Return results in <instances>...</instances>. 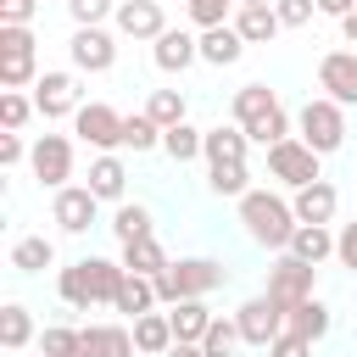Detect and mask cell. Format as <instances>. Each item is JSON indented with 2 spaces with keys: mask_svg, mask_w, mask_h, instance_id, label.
<instances>
[{
  "mask_svg": "<svg viewBox=\"0 0 357 357\" xmlns=\"http://www.w3.org/2000/svg\"><path fill=\"white\" fill-rule=\"evenodd\" d=\"M335 262H340V268H351V273H357V218H351V223H340V229H335Z\"/></svg>",
  "mask_w": 357,
  "mask_h": 357,
  "instance_id": "obj_44",
  "label": "cell"
},
{
  "mask_svg": "<svg viewBox=\"0 0 357 357\" xmlns=\"http://www.w3.org/2000/svg\"><path fill=\"white\" fill-rule=\"evenodd\" d=\"M28 173L45 184V190H61L73 178V139L67 134H39L33 151H28Z\"/></svg>",
  "mask_w": 357,
  "mask_h": 357,
  "instance_id": "obj_12",
  "label": "cell"
},
{
  "mask_svg": "<svg viewBox=\"0 0 357 357\" xmlns=\"http://www.w3.org/2000/svg\"><path fill=\"white\" fill-rule=\"evenodd\" d=\"M234 324H240V340L245 346H273L279 335H284V307L262 290V296H251V301H240V312H234Z\"/></svg>",
  "mask_w": 357,
  "mask_h": 357,
  "instance_id": "obj_10",
  "label": "cell"
},
{
  "mask_svg": "<svg viewBox=\"0 0 357 357\" xmlns=\"http://www.w3.org/2000/svg\"><path fill=\"white\" fill-rule=\"evenodd\" d=\"M229 112H234V123L251 134V145H279V139H290V112L279 106V95L268 89V84H240L234 89V100H229Z\"/></svg>",
  "mask_w": 357,
  "mask_h": 357,
  "instance_id": "obj_2",
  "label": "cell"
},
{
  "mask_svg": "<svg viewBox=\"0 0 357 357\" xmlns=\"http://www.w3.org/2000/svg\"><path fill=\"white\" fill-rule=\"evenodd\" d=\"M240 346H245V340H240V324H234V318H212V329L201 335V351H206V357H234Z\"/></svg>",
  "mask_w": 357,
  "mask_h": 357,
  "instance_id": "obj_38",
  "label": "cell"
},
{
  "mask_svg": "<svg viewBox=\"0 0 357 357\" xmlns=\"http://www.w3.org/2000/svg\"><path fill=\"white\" fill-rule=\"evenodd\" d=\"M123 151L145 156V151H162V123L151 112H128L123 117Z\"/></svg>",
  "mask_w": 357,
  "mask_h": 357,
  "instance_id": "obj_33",
  "label": "cell"
},
{
  "mask_svg": "<svg viewBox=\"0 0 357 357\" xmlns=\"http://www.w3.org/2000/svg\"><path fill=\"white\" fill-rule=\"evenodd\" d=\"M240 223H245V234L262 245V251H290V234H296V206H290V195H279V190H245L240 195Z\"/></svg>",
  "mask_w": 357,
  "mask_h": 357,
  "instance_id": "obj_1",
  "label": "cell"
},
{
  "mask_svg": "<svg viewBox=\"0 0 357 357\" xmlns=\"http://www.w3.org/2000/svg\"><path fill=\"white\" fill-rule=\"evenodd\" d=\"M84 262H89L95 307H112V301H117V290H123V279H128V268H123V262H112V257H84Z\"/></svg>",
  "mask_w": 357,
  "mask_h": 357,
  "instance_id": "obj_36",
  "label": "cell"
},
{
  "mask_svg": "<svg viewBox=\"0 0 357 357\" xmlns=\"http://www.w3.org/2000/svg\"><path fill=\"white\" fill-rule=\"evenodd\" d=\"M117 262H123L128 273H151V279H156V273H162V268H167L173 257L162 251V240H156V234H139V240L117 245Z\"/></svg>",
  "mask_w": 357,
  "mask_h": 357,
  "instance_id": "obj_24",
  "label": "cell"
},
{
  "mask_svg": "<svg viewBox=\"0 0 357 357\" xmlns=\"http://www.w3.org/2000/svg\"><path fill=\"white\" fill-rule=\"evenodd\" d=\"M28 117H39L33 95H22V89H0V128H17V134H22Z\"/></svg>",
  "mask_w": 357,
  "mask_h": 357,
  "instance_id": "obj_39",
  "label": "cell"
},
{
  "mask_svg": "<svg viewBox=\"0 0 357 357\" xmlns=\"http://www.w3.org/2000/svg\"><path fill=\"white\" fill-rule=\"evenodd\" d=\"M39 335H33V312L22 307V301H6L0 307V346L6 351H28Z\"/></svg>",
  "mask_w": 357,
  "mask_h": 357,
  "instance_id": "obj_30",
  "label": "cell"
},
{
  "mask_svg": "<svg viewBox=\"0 0 357 357\" xmlns=\"http://www.w3.org/2000/svg\"><path fill=\"white\" fill-rule=\"evenodd\" d=\"M318 89L340 106H357V50H324L318 56Z\"/></svg>",
  "mask_w": 357,
  "mask_h": 357,
  "instance_id": "obj_14",
  "label": "cell"
},
{
  "mask_svg": "<svg viewBox=\"0 0 357 357\" xmlns=\"http://www.w3.org/2000/svg\"><path fill=\"white\" fill-rule=\"evenodd\" d=\"M33 78H39L33 28H0V84L6 89H33Z\"/></svg>",
  "mask_w": 357,
  "mask_h": 357,
  "instance_id": "obj_7",
  "label": "cell"
},
{
  "mask_svg": "<svg viewBox=\"0 0 357 357\" xmlns=\"http://www.w3.org/2000/svg\"><path fill=\"white\" fill-rule=\"evenodd\" d=\"M28 151H33V145H22V134H17V128H6V134H0V167L28 162Z\"/></svg>",
  "mask_w": 357,
  "mask_h": 357,
  "instance_id": "obj_47",
  "label": "cell"
},
{
  "mask_svg": "<svg viewBox=\"0 0 357 357\" xmlns=\"http://www.w3.org/2000/svg\"><path fill=\"white\" fill-rule=\"evenodd\" d=\"M67 56H73V73H112L117 67V33L106 22L100 28H73Z\"/></svg>",
  "mask_w": 357,
  "mask_h": 357,
  "instance_id": "obj_11",
  "label": "cell"
},
{
  "mask_svg": "<svg viewBox=\"0 0 357 357\" xmlns=\"http://www.w3.org/2000/svg\"><path fill=\"white\" fill-rule=\"evenodd\" d=\"M33 106L45 123H61V117H78V73H39L33 78Z\"/></svg>",
  "mask_w": 357,
  "mask_h": 357,
  "instance_id": "obj_13",
  "label": "cell"
},
{
  "mask_svg": "<svg viewBox=\"0 0 357 357\" xmlns=\"http://www.w3.org/2000/svg\"><path fill=\"white\" fill-rule=\"evenodd\" d=\"M273 11H279L284 28H307L318 17V0H273Z\"/></svg>",
  "mask_w": 357,
  "mask_h": 357,
  "instance_id": "obj_43",
  "label": "cell"
},
{
  "mask_svg": "<svg viewBox=\"0 0 357 357\" xmlns=\"http://www.w3.org/2000/svg\"><path fill=\"white\" fill-rule=\"evenodd\" d=\"M95 212H100V195H95L89 184H61V190H50V223H56L61 234H89Z\"/></svg>",
  "mask_w": 357,
  "mask_h": 357,
  "instance_id": "obj_9",
  "label": "cell"
},
{
  "mask_svg": "<svg viewBox=\"0 0 357 357\" xmlns=\"http://www.w3.org/2000/svg\"><path fill=\"white\" fill-rule=\"evenodd\" d=\"M245 151H251V134H245L240 123H218V128H206L201 162H206V167H212V162H245Z\"/></svg>",
  "mask_w": 357,
  "mask_h": 357,
  "instance_id": "obj_20",
  "label": "cell"
},
{
  "mask_svg": "<svg viewBox=\"0 0 357 357\" xmlns=\"http://www.w3.org/2000/svg\"><path fill=\"white\" fill-rule=\"evenodd\" d=\"M100 201H123L128 195V167H123V156L117 151H100L95 162H89V178H84Z\"/></svg>",
  "mask_w": 357,
  "mask_h": 357,
  "instance_id": "obj_21",
  "label": "cell"
},
{
  "mask_svg": "<svg viewBox=\"0 0 357 357\" xmlns=\"http://www.w3.org/2000/svg\"><path fill=\"white\" fill-rule=\"evenodd\" d=\"M173 340H178V335H173V318H167V312L134 318V346H139V357H162Z\"/></svg>",
  "mask_w": 357,
  "mask_h": 357,
  "instance_id": "obj_31",
  "label": "cell"
},
{
  "mask_svg": "<svg viewBox=\"0 0 357 357\" xmlns=\"http://www.w3.org/2000/svg\"><path fill=\"white\" fill-rule=\"evenodd\" d=\"M134 324H84L78 329V357H134Z\"/></svg>",
  "mask_w": 357,
  "mask_h": 357,
  "instance_id": "obj_16",
  "label": "cell"
},
{
  "mask_svg": "<svg viewBox=\"0 0 357 357\" xmlns=\"http://www.w3.org/2000/svg\"><path fill=\"white\" fill-rule=\"evenodd\" d=\"M290 206H296V223H335L340 212V190L329 178H312L301 190H290Z\"/></svg>",
  "mask_w": 357,
  "mask_h": 357,
  "instance_id": "obj_18",
  "label": "cell"
},
{
  "mask_svg": "<svg viewBox=\"0 0 357 357\" xmlns=\"http://www.w3.org/2000/svg\"><path fill=\"white\" fill-rule=\"evenodd\" d=\"M296 134L318 151V156H335L346 145V106L329 100V95H307L301 112H296Z\"/></svg>",
  "mask_w": 357,
  "mask_h": 357,
  "instance_id": "obj_4",
  "label": "cell"
},
{
  "mask_svg": "<svg viewBox=\"0 0 357 357\" xmlns=\"http://www.w3.org/2000/svg\"><path fill=\"white\" fill-rule=\"evenodd\" d=\"M245 56V39L234 22H218V28H201V61L206 67H234Z\"/></svg>",
  "mask_w": 357,
  "mask_h": 357,
  "instance_id": "obj_19",
  "label": "cell"
},
{
  "mask_svg": "<svg viewBox=\"0 0 357 357\" xmlns=\"http://www.w3.org/2000/svg\"><path fill=\"white\" fill-rule=\"evenodd\" d=\"M167 318H173V335H178V340H201V335L212 329V318H218V312L206 307V296H190V301H173V312H167Z\"/></svg>",
  "mask_w": 357,
  "mask_h": 357,
  "instance_id": "obj_29",
  "label": "cell"
},
{
  "mask_svg": "<svg viewBox=\"0 0 357 357\" xmlns=\"http://www.w3.org/2000/svg\"><path fill=\"white\" fill-rule=\"evenodd\" d=\"M39 357H45V351H39Z\"/></svg>",
  "mask_w": 357,
  "mask_h": 357,
  "instance_id": "obj_52",
  "label": "cell"
},
{
  "mask_svg": "<svg viewBox=\"0 0 357 357\" xmlns=\"http://www.w3.org/2000/svg\"><path fill=\"white\" fill-rule=\"evenodd\" d=\"M39 0H0V28H28Z\"/></svg>",
  "mask_w": 357,
  "mask_h": 357,
  "instance_id": "obj_45",
  "label": "cell"
},
{
  "mask_svg": "<svg viewBox=\"0 0 357 357\" xmlns=\"http://www.w3.org/2000/svg\"><path fill=\"white\" fill-rule=\"evenodd\" d=\"M290 251L301 257V262H329L335 257V229L329 223H296V234H290Z\"/></svg>",
  "mask_w": 357,
  "mask_h": 357,
  "instance_id": "obj_27",
  "label": "cell"
},
{
  "mask_svg": "<svg viewBox=\"0 0 357 357\" xmlns=\"http://www.w3.org/2000/svg\"><path fill=\"white\" fill-rule=\"evenodd\" d=\"M206 190L223 195V201H240V195L251 190V167H245V162H212V167H206Z\"/></svg>",
  "mask_w": 357,
  "mask_h": 357,
  "instance_id": "obj_35",
  "label": "cell"
},
{
  "mask_svg": "<svg viewBox=\"0 0 357 357\" xmlns=\"http://www.w3.org/2000/svg\"><path fill=\"white\" fill-rule=\"evenodd\" d=\"M145 112H151L162 128H173V123H184V117H190V100H184V89H151Z\"/></svg>",
  "mask_w": 357,
  "mask_h": 357,
  "instance_id": "obj_37",
  "label": "cell"
},
{
  "mask_svg": "<svg viewBox=\"0 0 357 357\" xmlns=\"http://www.w3.org/2000/svg\"><path fill=\"white\" fill-rule=\"evenodd\" d=\"M268 357H312V340H307V335H296V329H284V335L268 346Z\"/></svg>",
  "mask_w": 357,
  "mask_h": 357,
  "instance_id": "obj_46",
  "label": "cell"
},
{
  "mask_svg": "<svg viewBox=\"0 0 357 357\" xmlns=\"http://www.w3.org/2000/svg\"><path fill=\"white\" fill-rule=\"evenodd\" d=\"M234 6H273V0H234Z\"/></svg>",
  "mask_w": 357,
  "mask_h": 357,
  "instance_id": "obj_51",
  "label": "cell"
},
{
  "mask_svg": "<svg viewBox=\"0 0 357 357\" xmlns=\"http://www.w3.org/2000/svg\"><path fill=\"white\" fill-rule=\"evenodd\" d=\"M73 28H100L106 17H117V0H67Z\"/></svg>",
  "mask_w": 357,
  "mask_h": 357,
  "instance_id": "obj_42",
  "label": "cell"
},
{
  "mask_svg": "<svg viewBox=\"0 0 357 357\" xmlns=\"http://www.w3.org/2000/svg\"><path fill=\"white\" fill-rule=\"evenodd\" d=\"M223 284H229V268H223L218 257H178V262H167V268L156 273L162 307L190 301V296H212V290H223Z\"/></svg>",
  "mask_w": 357,
  "mask_h": 357,
  "instance_id": "obj_3",
  "label": "cell"
},
{
  "mask_svg": "<svg viewBox=\"0 0 357 357\" xmlns=\"http://www.w3.org/2000/svg\"><path fill=\"white\" fill-rule=\"evenodd\" d=\"M162 357H206V351H201V340H173Z\"/></svg>",
  "mask_w": 357,
  "mask_h": 357,
  "instance_id": "obj_48",
  "label": "cell"
},
{
  "mask_svg": "<svg viewBox=\"0 0 357 357\" xmlns=\"http://www.w3.org/2000/svg\"><path fill=\"white\" fill-rule=\"evenodd\" d=\"M123 117L128 112H117L112 100H84L78 117H73V134L95 151H123Z\"/></svg>",
  "mask_w": 357,
  "mask_h": 357,
  "instance_id": "obj_8",
  "label": "cell"
},
{
  "mask_svg": "<svg viewBox=\"0 0 357 357\" xmlns=\"http://www.w3.org/2000/svg\"><path fill=\"white\" fill-rule=\"evenodd\" d=\"M112 28H117L123 39H162V33H167V17H162L156 0H117Z\"/></svg>",
  "mask_w": 357,
  "mask_h": 357,
  "instance_id": "obj_17",
  "label": "cell"
},
{
  "mask_svg": "<svg viewBox=\"0 0 357 357\" xmlns=\"http://www.w3.org/2000/svg\"><path fill=\"white\" fill-rule=\"evenodd\" d=\"M318 11H324V17H335V22H340V17H346V11H357V0H318Z\"/></svg>",
  "mask_w": 357,
  "mask_h": 357,
  "instance_id": "obj_49",
  "label": "cell"
},
{
  "mask_svg": "<svg viewBox=\"0 0 357 357\" xmlns=\"http://www.w3.org/2000/svg\"><path fill=\"white\" fill-rule=\"evenodd\" d=\"M318 162H324V156H318L301 134H290V139L268 145V173H273V184H279V190H301V184L324 178V167H318Z\"/></svg>",
  "mask_w": 357,
  "mask_h": 357,
  "instance_id": "obj_5",
  "label": "cell"
},
{
  "mask_svg": "<svg viewBox=\"0 0 357 357\" xmlns=\"http://www.w3.org/2000/svg\"><path fill=\"white\" fill-rule=\"evenodd\" d=\"M184 17H190V22H195V33H201V28L229 22V17H234V0H184Z\"/></svg>",
  "mask_w": 357,
  "mask_h": 357,
  "instance_id": "obj_41",
  "label": "cell"
},
{
  "mask_svg": "<svg viewBox=\"0 0 357 357\" xmlns=\"http://www.w3.org/2000/svg\"><path fill=\"white\" fill-rule=\"evenodd\" d=\"M284 329H296V335H307V340L318 346V340H324V335L335 329V312H329V307H324L318 296H307V301H296V307L284 312Z\"/></svg>",
  "mask_w": 357,
  "mask_h": 357,
  "instance_id": "obj_26",
  "label": "cell"
},
{
  "mask_svg": "<svg viewBox=\"0 0 357 357\" xmlns=\"http://www.w3.org/2000/svg\"><path fill=\"white\" fill-rule=\"evenodd\" d=\"M139 234H156L151 206H145V201H117V212H112V240L128 245V240H139Z\"/></svg>",
  "mask_w": 357,
  "mask_h": 357,
  "instance_id": "obj_32",
  "label": "cell"
},
{
  "mask_svg": "<svg viewBox=\"0 0 357 357\" xmlns=\"http://www.w3.org/2000/svg\"><path fill=\"white\" fill-rule=\"evenodd\" d=\"M39 351L45 357H78V329L73 324H45L39 329Z\"/></svg>",
  "mask_w": 357,
  "mask_h": 357,
  "instance_id": "obj_40",
  "label": "cell"
},
{
  "mask_svg": "<svg viewBox=\"0 0 357 357\" xmlns=\"http://www.w3.org/2000/svg\"><path fill=\"white\" fill-rule=\"evenodd\" d=\"M56 296H61V307H73V312H89V307H95V284H89V262H84V257L56 273Z\"/></svg>",
  "mask_w": 357,
  "mask_h": 357,
  "instance_id": "obj_25",
  "label": "cell"
},
{
  "mask_svg": "<svg viewBox=\"0 0 357 357\" xmlns=\"http://www.w3.org/2000/svg\"><path fill=\"white\" fill-rule=\"evenodd\" d=\"M151 61H156V73H190L201 61V33L167 28L162 39H151Z\"/></svg>",
  "mask_w": 357,
  "mask_h": 357,
  "instance_id": "obj_15",
  "label": "cell"
},
{
  "mask_svg": "<svg viewBox=\"0 0 357 357\" xmlns=\"http://www.w3.org/2000/svg\"><path fill=\"white\" fill-rule=\"evenodd\" d=\"M262 290L290 312L296 301H307V296H318V268L312 262H301L296 251H279L273 262H268V279H262Z\"/></svg>",
  "mask_w": 357,
  "mask_h": 357,
  "instance_id": "obj_6",
  "label": "cell"
},
{
  "mask_svg": "<svg viewBox=\"0 0 357 357\" xmlns=\"http://www.w3.org/2000/svg\"><path fill=\"white\" fill-rule=\"evenodd\" d=\"M156 307H162V296H156V279L151 273H128L123 290H117V301H112V312H123L128 324L145 318V312H156Z\"/></svg>",
  "mask_w": 357,
  "mask_h": 357,
  "instance_id": "obj_22",
  "label": "cell"
},
{
  "mask_svg": "<svg viewBox=\"0 0 357 357\" xmlns=\"http://www.w3.org/2000/svg\"><path fill=\"white\" fill-rule=\"evenodd\" d=\"M201 145H206V128H195L190 117H184V123H173V128H162V151H167L178 167H184V162H195V156H201Z\"/></svg>",
  "mask_w": 357,
  "mask_h": 357,
  "instance_id": "obj_34",
  "label": "cell"
},
{
  "mask_svg": "<svg viewBox=\"0 0 357 357\" xmlns=\"http://www.w3.org/2000/svg\"><path fill=\"white\" fill-rule=\"evenodd\" d=\"M229 22L240 28V39H245V45H273V39H279V28H284L273 6H234V17H229Z\"/></svg>",
  "mask_w": 357,
  "mask_h": 357,
  "instance_id": "obj_23",
  "label": "cell"
},
{
  "mask_svg": "<svg viewBox=\"0 0 357 357\" xmlns=\"http://www.w3.org/2000/svg\"><path fill=\"white\" fill-rule=\"evenodd\" d=\"M11 268H17V273H45V268H56V240H50V234H22V240L11 245Z\"/></svg>",
  "mask_w": 357,
  "mask_h": 357,
  "instance_id": "obj_28",
  "label": "cell"
},
{
  "mask_svg": "<svg viewBox=\"0 0 357 357\" xmlns=\"http://www.w3.org/2000/svg\"><path fill=\"white\" fill-rule=\"evenodd\" d=\"M340 39H346V45H357V11H346V17H340Z\"/></svg>",
  "mask_w": 357,
  "mask_h": 357,
  "instance_id": "obj_50",
  "label": "cell"
}]
</instances>
